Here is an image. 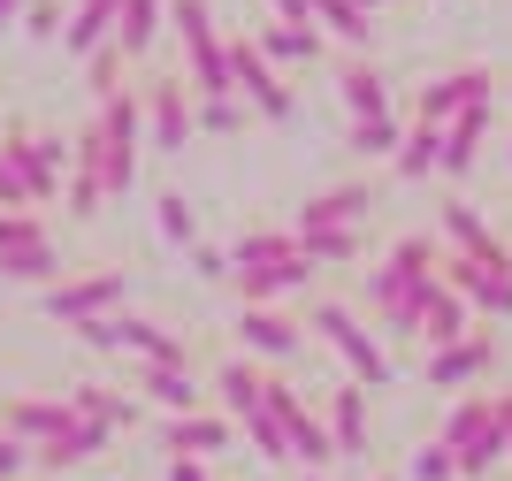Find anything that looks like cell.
I'll list each match as a JSON object with an SVG mask.
<instances>
[{
	"mask_svg": "<svg viewBox=\"0 0 512 481\" xmlns=\"http://www.w3.org/2000/svg\"><path fill=\"white\" fill-rule=\"evenodd\" d=\"M214 390H222V413H230V420H253V413H260V390H268V375H260L253 359H230V367L214 375Z\"/></svg>",
	"mask_w": 512,
	"mask_h": 481,
	"instance_id": "cell-25",
	"label": "cell"
},
{
	"mask_svg": "<svg viewBox=\"0 0 512 481\" xmlns=\"http://www.w3.org/2000/svg\"><path fill=\"white\" fill-rule=\"evenodd\" d=\"M222 252H230V275L237 268H268V260H306L291 230H245L237 245H222Z\"/></svg>",
	"mask_w": 512,
	"mask_h": 481,
	"instance_id": "cell-27",
	"label": "cell"
},
{
	"mask_svg": "<svg viewBox=\"0 0 512 481\" xmlns=\"http://www.w3.org/2000/svg\"><path fill=\"white\" fill-rule=\"evenodd\" d=\"M321 428H329V443H337V459H360L367 451V390L352 375L329 390V413H321Z\"/></svg>",
	"mask_w": 512,
	"mask_h": 481,
	"instance_id": "cell-14",
	"label": "cell"
},
{
	"mask_svg": "<svg viewBox=\"0 0 512 481\" xmlns=\"http://www.w3.org/2000/svg\"><path fill=\"white\" fill-rule=\"evenodd\" d=\"M161 481H207V466H199V459H169V466H161Z\"/></svg>",
	"mask_w": 512,
	"mask_h": 481,
	"instance_id": "cell-44",
	"label": "cell"
},
{
	"mask_svg": "<svg viewBox=\"0 0 512 481\" xmlns=\"http://www.w3.org/2000/svg\"><path fill=\"white\" fill-rule=\"evenodd\" d=\"M276 23H306V31H314V8H306V0H276Z\"/></svg>",
	"mask_w": 512,
	"mask_h": 481,
	"instance_id": "cell-45",
	"label": "cell"
},
{
	"mask_svg": "<svg viewBox=\"0 0 512 481\" xmlns=\"http://www.w3.org/2000/svg\"><path fill=\"white\" fill-rule=\"evenodd\" d=\"M337 100H344V123H375V115H398V107H390V77H383L375 62H344Z\"/></svg>",
	"mask_w": 512,
	"mask_h": 481,
	"instance_id": "cell-16",
	"label": "cell"
},
{
	"mask_svg": "<svg viewBox=\"0 0 512 481\" xmlns=\"http://www.w3.org/2000/svg\"><path fill=\"white\" fill-rule=\"evenodd\" d=\"M306 252V268H344L352 252H360V230H291Z\"/></svg>",
	"mask_w": 512,
	"mask_h": 481,
	"instance_id": "cell-30",
	"label": "cell"
},
{
	"mask_svg": "<svg viewBox=\"0 0 512 481\" xmlns=\"http://www.w3.org/2000/svg\"><path fill=\"white\" fill-rule=\"evenodd\" d=\"M0 153L23 168V184L39 191V207H46V199H62V184H69L77 138H62V130H31V123H8V130H0Z\"/></svg>",
	"mask_w": 512,
	"mask_h": 481,
	"instance_id": "cell-4",
	"label": "cell"
},
{
	"mask_svg": "<svg viewBox=\"0 0 512 481\" xmlns=\"http://www.w3.org/2000/svg\"><path fill=\"white\" fill-rule=\"evenodd\" d=\"M138 390H146V398L161 405L169 420H184V413H207V390H199V382L184 375V367H146V382H138Z\"/></svg>",
	"mask_w": 512,
	"mask_h": 481,
	"instance_id": "cell-24",
	"label": "cell"
},
{
	"mask_svg": "<svg viewBox=\"0 0 512 481\" xmlns=\"http://www.w3.org/2000/svg\"><path fill=\"white\" fill-rule=\"evenodd\" d=\"M344 146L352 153H398L406 130H398V115H375V123H344Z\"/></svg>",
	"mask_w": 512,
	"mask_h": 481,
	"instance_id": "cell-32",
	"label": "cell"
},
{
	"mask_svg": "<svg viewBox=\"0 0 512 481\" xmlns=\"http://www.w3.org/2000/svg\"><path fill=\"white\" fill-rule=\"evenodd\" d=\"M230 84H237V100L253 107V115H276V123H291V84H283V69H268V54H260L245 31L230 39Z\"/></svg>",
	"mask_w": 512,
	"mask_h": 481,
	"instance_id": "cell-9",
	"label": "cell"
},
{
	"mask_svg": "<svg viewBox=\"0 0 512 481\" xmlns=\"http://www.w3.org/2000/svg\"><path fill=\"white\" fill-rule=\"evenodd\" d=\"M0 283H39V291H54V283H62L54 237H46V245H23V252H0Z\"/></svg>",
	"mask_w": 512,
	"mask_h": 481,
	"instance_id": "cell-26",
	"label": "cell"
},
{
	"mask_svg": "<svg viewBox=\"0 0 512 481\" xmlns=\"http://www.w3.org/2000/svg\"><path fill=\"white\" fill-rule=\"evenodd\" d=\"M192 268L207 275V283H230V252H214V245H192Z\"/></svg>",
	"mask_w": 512,
	"mask_h": 481,
	"instance_id": "cell-42",
	"label": "cell"
},
{
	"mask_svg": "<svg viewBox=\"0 0 512 481\" xmlns=\"http://www.w3.org/2000/svg\"><path fill=\"white\" fill-rule=\"evenodd\" d=\"M123 268H92V275H62L54 291H39V306H46V321H62V329H85V321H100V314H123Z\"/></svg>",
	"mask_w": 512,
	"mask_h": 481,
	"instance_id": "cell-5",
	"label": "cell"
},
{
	"mask_svg": "<svg viewBox=\"0 0 512 481\" xmlns=\"http://www.w3.org/2000/svg\"><path fill=\"white\" fill-rule=\"evenodd\" d=\"M161 451H176V459H199V466H207L214 451H230V420H222V413L161 420Z\"/></svg>",
	"mask_w": 512,
	"mask_h": 481,
	"instance_id": "cell-15",
	"label": "cell"
},
{
	"mask_svg": "<svg viewBox=\"0 0 512 481\" xmlns=\"http://www.w3.org/2000/svg\"><path fill=\"white\" fill-rule=\"evenodd\" d=\"M306 8H314V31H321V39H344V46H367V39H375V23H367L352 0H306Z\"/></svg>",
	"mask_w": 512,
	"mask_h": 481,
	"instance_id": "cell-29",
	"label": "cell"
},
{
	"mask_svg": "<svg viewBox=\"0 0 512 481\" xmlns=\"http://www.w3.org/2000/svg\"><path fill=\"white\" fill-rule=\"evenodd\" d=\"M306 260H268V268H237L230 283H237V298H245V306H283V298L291 291H306Z\"/></svg>",
	"mask_w": 512,
	"mask_h": 481,
	"instance_id": "cell-19",
	"label": "cell"
},
{
	"mask_svg": "<svg viewBox=\"0 0 512 481\" xmlns=\"http://www.w3.org/2000/svg\"><path fill=\"white\" fill-rule=\"evenodd\" d=\"M153 222H161V237H169V245H184V252L199 245V214H192V199H184V191H161V199H153Z\"/></svg>",
	"mask_w": 512,
	"mask_h": 481,
	"instance_id": "cell-31",
	"label": "cell"
},
{
	"mask_svg": "<svg viewBox=\"0 0 512 481\" xmlns=\"http://www.w3.org/2000/svg\"><path fill=\"white\" fill-rule=\"evenodd\" d=\"M23 466H31V451L16 436H0V481H23Z\"/></svg>",
	"mask_w": 512,
	"mask_h": 481,
	"instance_id": "cell-43",
	"label": "cell"
},
{
	"mask_svg": "<svg viewBox=\"0 0 512 481\" xmlns=\"http://www.w3.org/2000/svg\"><path fill=\"white\" fill-rule=\"evenodd\" d=\"M428 275H436V245H428V237H398V245L383 252V268L367 275V298H375V314H398V306L421 291Z\"/></svg>",
	"mask_w": 512,
	"mask_h": 481,
	"instance_id": "cell-8",
	"label": "cell"
},
{
	"mask_svg": "<svg viewBox=\"0 0 512 481\" xmlns=\"http://www.w3.org/2000/svg\"><path fill=\"white\" fill-rule=\"evenodd\" d=\"M138 107H146V138L161 153H184V146H192L199 115H192V84H184V77H153L146 92H138Z\"/></svg>",
	"mask_w": 512,
	"mask_h": 481,
	"instance_id": "cell-10",
	"label": "cell"
},
{
	"mask_svg": "<svg viewBox=\"0 0 512 481\" xmlns=\"http://www.w3.org/2000/svg\"><path fill=\"white\" fill-rule=\"evenodd\" d=\"M237 344L253 359H291L306 344V321H291L283 306H245V314H237Z\"/></svg>",
	"mask_w": 512,
	"mask_h": 481,
	"instance_id": "cell-13",
	"label": "cell"
},
{
	"mask_svg": "<svg viewBox=\"0 0 512 481\" xmlns=\"http://www.w3.org/2000/svg\"><path fill=\"white\" fill-rule=\"evenodd\" d=\"M237 428H245V436L260 443V459H268V466H283V459H291V436H283V420L253 413V420H237Z\"/></svg>",
	"mask_w": 512,
	"mask_h": 481,
	"instance_id": "cell-36",
	"label": "cell"
},
{
	"mask_svg": "<svg viewBox=\"0 0 512 481\" xmlns=\"http://www.w3.org/2000/svg\"><path fill=\"white\" fill-rule=\"evenodd\" d=\"M490 367H497V336H490V329H467L459 344L428 352V382H436V390H474Z\"/></svg>",
	"mask_w": 512,
	"mask_h": 481,
	"instance_id": "cell-12",
	"label": "cell"
},
{
	"mask_svg": "<svg viewBox=\"0 0 512 481\" xmlns=\"http://www.w3.org/2000/svg\"><path fill=\"white\" fill-rule=\"evenodd\" d=\"M306 329H314L321 344H329V352L344 359V375L360 382V390H383V382H390V352H383V336L367 329L360 314H344L337 298H321L314 314H306Z\"/></svg>",
	"mask_w": 512,
	"mask_h": 481,
	"instance_id": "cell-2",
	"label": "cell"
},
{
	"mask_svg": "<svg viewBox=\"0 0 512 481\" xmlns=\"http://www.w3.org/2000/svg\"><path fill=\"white\" fill-rule=\"evenodd\" d=\"M100 199H107V191H100V168H77V161H69L62 207H69V214H100Z\"/></svg>",
	"mask_w": 512,
	"mask_h": 481,
	"instance_id": "cell-34",
	"label": "cell"
},
{
	"mask_svg": "<svg viewBox=\"0 0 512 481\" xmlns=\"http://www.w3.org/2000/svg\"><path fill=\"white\" fill-rule=\"evenodd\" d=\"M352 8H360V16H375V8H383V0H352Z\"/></svg>",
	"mask_w": 512,
	"mask_h": 481,
	"instance_id": "cell-48",
	"label": "cell"
},
{
	"mask_svg": "<svg viewBox=\"0 0 512 481\" xmlns=\"http://www.w3.org/2000/svg\"><path fill=\"white\" fill-rule=\"evenodd\" d=\"M0 214H39V191L23 184V168L0 153Z\"/></svg>",
	"mask_w": 512,
	"mask_h": 481,
	"instance_id": "cell-35",
	"label": "cell"
},
{
	"mask_svg": "<svg viewBox=\"0 0 512 481\" xmlns=\"http://www.w3.org/2000/svg\"><path fill=\"white\" fill-rule=\"evenodd\" d=\"M62 23H69L62 0H31V8H23V31H31V39H62Z\"/></svg>",
	"mask_w": 512,
	"mask_h": 481,
	"instance_id": "cell-38",
	"label": "cell"
},
{
	"mask_svg": "<svg viewBox=\"0 0 512 481\" xmlns=\"http://www.w3.org/2000/svg\"><path fill=\"white\" fill-rule=\"evenodd\" d=\"M46 245V214H0V252Z\"/></svg>",
	"mask_w": 512,
	"mask_h": 481,
	"instance_id": "cell-37",
	"label": "cell"
},
{
	"mask_svg": "<svg viewBox=\"0 0 512 481\" xmlns=\"http://www.w3.org/2000/svg\"><path fill=\"white\" fill-rule=\"evenodd\" d=\"M497 428L512 436V390H497Z\"/></svg>",
	"mask_w": 512,
	"mask_h": 481,
	"instance_id": "cell-47",
	"label": "cell"
},
{
	"mask_svg": "<svg viewBox=\"0 0 512 481\" xmlns=\"http://www.w3.org/2000/svg\"><path fill=\"white\" fill-rule=\"evenodd\" d=\"M260 54H268V69H306L321 54V31H306V23H260Z\"/></svg>",
	"mask_w": 512,
	"mask_h": 481,
	"instance_id": "cell-23",
	"label": "cell"
},
{
	"mask_svg": "<svg viewBox=\"0 0 512 481\" xmlns=\"http://www.w3.org/2000/svg\"><path fill=\"white\" fill-rule=\"evenodd\" d=\"M375 481H406V474H375Z\"/></svg>",
	"mask_w": 512,
	"mask_h": 481,
	"instance_id": "cell-49",
	"label": "cell"
},
{
	"mask_svg": "<svg viewBox=\"0 0 512 481\" xmlns=\"http://www.w3.org/2000/svg\"><path fill=\"white\" fill-rule=\"evenodd\" d=\"M192 115H199V130H237L245 123V100H237V92L230 100H192Z\"/></svg>",
	"mask_w": 512,
	"mask_h": 481,
	"instance_id": "cell-39",
	"label": "cell"
},
{
	"mask_svg": "<svg viewBox=\"0 0 512 481\" xmlns=\"http://www.w3.org/2000/svg\"><path fill=\"white\" fill-rule=\"evenodd\" d=\"M161 16H169V0H123V23H115V54H123V62H146L153 39H161Z\"/></svg>",
	"mask_w": 512,
	"mask_h": 481,
	"instance_id": "cell-22",
	"label": "cell"
},
{
	"mask_svg": "<svg viewBox=\"0 0 512 481\" xmlns=\"http://www.w3.org/2000/svg\"><path fill=\"white\" fill-rule=\"evenodd\" d=\"M451 451V466H459V474H490L497 459H512V436L505 428H497V398L490 390H474V398H459L451 405V420H444V436H436Z\"/></svg>",
	"mask_w": 512,
	"mask_h": 481,
	"instance_id": "cell-1",
	"label": "cell"
},
{
	"mask_svg": "<svg viewBox=\"0 0 512 481\" xmlns=\"http://www.w3.org/2000/svg\"><path fill=\"white\" fill-rule=\"evenodd\" d=\"M23 8H31V0H0V31H8V23H23Z\"/></svg>",
	"mask_w": 512,
	"mask_h": 481,
	"instance_id": "cell-46",
	"label": "cell"
},
{
	"mask_svg": "<svg viewBox=\"0 0 512 481\" xmlns=\"http://www.w3.org/2000/svg\"><path fill=\"white\" fill-rule=\"evenodd\" d=\"M367 222V184H329L299 207V230H360Z\"/></svg>",
	"mask_w": 512,
	"mask_h": 481,
	"instance_id": "cell-18",
	"label": "cell"
},
{
	"mask_svg": "<svg viewBox=\"0 0 512 481\" xmlns=\"http://www.w3.org/2000/svg\"><path fill=\"white\" fill-rule=\"evenodd\" d=\"M69 413H77V420H100V428H130L138 405L115 398V390H100V382H77V390H69Z\"/></svg>",
	"mask_w": 512,
	"mask_h": 481,
	"instance_id": "cell-28",
	"label": "cell"
},
{
	"mask_svg": "<svg viewBox=\"0 0 512 481\" xmlns=\"http://www.w3.org/2000/svg\"><path fill=\"white\" fill-rule=\"evenodd\" d=\"M436 153H444V130L413 123V130H406V146H398V176H428V168H436Z\"/></svg>",
	"mask_w": 512,
	"mask_h": 481,
	"instance_id": "cell-33",
	"label": "cell"
},
{
	"mask_svg": "<svg viewBox=\"0 0 512 481\" xmlns=\"http://www.w3.org/2000/svg\"><path fill=\"white\" fill-rule=\"evenodd\" d=\"M115 92H123V54L100 46V54H92V100H115Z\"/></svg>",
	"mask_w": 512,
	"mask_h": 481,
	"instance_id": "cell-40",
	"label": "cell"
},
{
	"mask_svg": "<svg viewBox=\"0 0 512 481\" xmlns=\"http://www.w3.org/2000/svg\"><path fill=\"white\" fill-rule=\"evenodd\" d=\"M306 481H321V474H306Z\"/></svg>",
	"mask_w": 512,
	"mask_h": 481,
	"instance_id": "cell-50",
	"label": "cell"
},
{
	"mask_svg": "<svg viewBox=\"0 0 512 481\" xmlns=\"http://www.w3.org/2000/svg\"><path fill=\"white\" fill-rule=\"evenodd\" d=\"M490 107H467V115H451V123H444V153H436L444 176H467V168H474V153H482V138H490Z\"/></svg>",
	"mask_w": 512,
	"mask_h": 481,
	"instance_id": "cell-20",
	"label": "cell"
},
{
	"mask_svg": "<svg viewBox=\"0 0 512 481\" xmlns=\"http://www.w3.org/2000/svg\"><path fill=\"white\" fill-rule=\"evenodd\" d=\"M436 283H444V291H459L474 314L512 321V260L497 268V260H467V252H451V260H436Z\"/></svg>",
	"mask_w": 512,
	"mask_h": 481,
	"instance_id": "cell-7",
	"label": "cell"
},
{
	"mask_svg": "<svg viewBox=\"0 0 512 481\" xmlns=\"http://www.w3.org/2000/svg\"><path fill=\"white\" fill-rule=\"evenodd\" d=\"M115 23H123V0H77V8H69V23H62V46L92 62L100 46H115Z\"/></svg>",
	"mask_w": 512,
	"mask_h": 481,
	"instance_id": "cell-17",
	"label": "cell"
},
{
	"mask_svg": "<svg viewBox=\"0 0 512 481\" xmlns=\"http://www.w3.org/2000/svg\"><path fill=\"white\" fill-rule=\"evenodd\" d=\"M77 428L69 398H8L0 405V436H16L23 451H46V443H62Z\"/></svg>",
	"mask_w": 512,
	"mask_h": 481,
	"instance_id": "cell-11",
	"label": "cell"
},
{
	"mask_svg": "<svg viewBox=\"0 0 512 481\" xmlns=\"http://www.w3.org/2000/svg\"><path fill=\"white\" fill-rule=\"evenodd\" d=\"M444 237H451L459 252H467V260H497V268L512 260V252L490 237V222H482V214H474L467 199H444Z\"/></svg>",
	"mask_w": 512,
	"mask_h": 481,
	"instance_id": "cell-21",
	"label": "cell"
},
{
	"mask_svg": "<svg viewBox=\"0 0 512 481\" xmlns=\"http://www.w3.org/2000/svg\"><path fill=\"white\" fill-rule=\"evenodd\" d=\"M451 474H459V466H451L444 443H421V451H413V481H451Z\"/></svg>",
	"mask_w": 512,
	"mask_h": 481,
	"instance_id": "cell-41",
	"label": "cell"
},
{
	"mask_svg": "<svg viewBox=\"0 0 512 481\" xmlns=\"http://www.w3.org/2000/svg\"><path fill=\"white\" fill-rule=\"evenodd\" d=\"M100 191L107 199H123L130 184H138V146H146V107H138V92H115V100H100Z\"/></svg>",
	"mask_w": 512,
	"mask_h": 481,
	"instance_id": "cell-3",
	"label": "cell"
},
{
	"mask_svg": "<svg viewBox=\"0 0 512 481\" xmlns=\"http://www.w3.org/2000/svg\"><path fill=\"white\" fill-rule=\"evenodd\" d=\"M497 100V77L482 62H467V69H444V77H428L421 84V100H413V123H428V130H444L451 115H467V107H490Z\"/></svg>",
	"mask_w": 512,
	"mask_h": 481,
	"instance_id": "cell-6",
	"label": "cell"
}]
</instances>
